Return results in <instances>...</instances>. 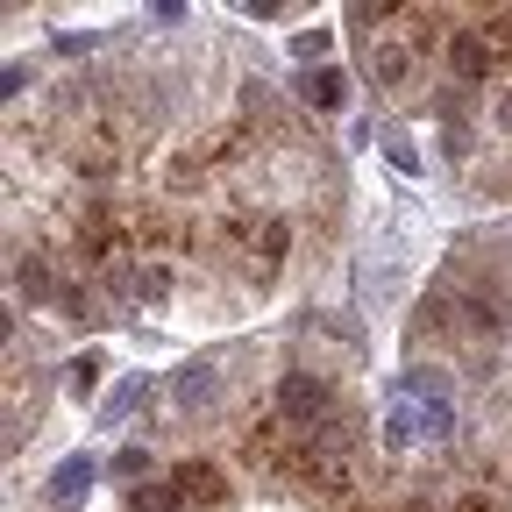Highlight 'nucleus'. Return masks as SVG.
<instances>
[{"instance_id":"nucleus-1","label":"nucleus","mask_w":512,"mask_h":512,"mask_svg":"<svg viewBox=\"0 0 512 512\" xmlns=\"http://www.w3.org/2000/svg\"><path fill=\"white\" fill-rule=\"evenodd\" d=\"M278 420L313 434V427H328L335 420V384L320 377V370H285L278 377Z\"/></svg>"},{"instance_id":"nucleus-2","label":"nucleus","mask_w":512,"mask_h":512,"mask_svg":"<svg viewBox=\"0 0 512 512\" xmlns=\"http://www.w3.org/2000/svg\"><path fill=\"white\" fill-rule=\"evenodd\" d=\"M363 64H370V79H377L384 93H406L413 72H420V50H413L406 36H377V43L363 50Z\"/></svg>"},{"instance_id":"nucleus-3","label":"nucleus","mask_w":512,"mask_h":512,"mask_svg":"<svg viewBox=\"0 0 512 512\" xmlns=\"http://www.w3.org/2000/svg\"><path fill=\"white\" fill-rule=\"evenodd\" d=\"M448 72H456V86H484L498 72V50L484 29H448Z\"/></svg>"},{"instance_id":"nucleus-4","label":"nucleus","mask_w":512,"mask_h":512,"mask_svg":"<svg viewBox=\"0 0 512 512\" xmlns=\"http://www.w3.org/2000/svg\"><path fill=\"white\" fill-rule=\"evenodd\" d=\"M171 491L185 498V512H214V505H228V477H221L214 463H178V470H171Z\"/></svg>"},{"instance_id":"nucleus-5","label":"nucleus","mask_w":512,"mask_h":512,"mask_svg":"<svg viewBox=\"0 0 512 512\" xmlns=\"http://www.w3.org/2000/svg\"><path fill=\"white\" fill-rule=\"evenodd\" d=\"M285 249H292V221L264 214V228H256V278H278L285 271Z\"/></svg>"},{"instance_id":"nucleus-6","label":"nucleus","mask_w":512,"mask_h":512,"mask_svg":"<svg viewBox=\"0 0 512 512\" xmlns=\"http://www.w3.org/2000/svg\"><path fill=\"white\" fill-rule=\"evenodd\" d=\"M200 178H207V164H200V150H192V143L171 150V157L157 164V185L171 192V200H178V192H200Z\"/></svg>"},{"instance_id":"nucleus-7","label":"nucleus","mask_w":512,"mask_h":512,"mask_svg":"<svg viewBox=\"0 0 512 512\" xmlns=\"http://www.w3.org/2000/svg\"><path fill=\"white\" fill-rule=\"evenodd\" d=\"M221 392V377H214V363H192L185 377H178V406H207Z\"/></svg>"},{"instance_id":"nucleus-8","label":"nucleus","mask_w":512,"mask_h":512,"mask_svg":"<svg viewBox=\"0 0 512 512\" xmlns=\"http://www.w3.org/2000/svg\"><path fill=\"white\" fill-rule=\"evenodd\" d=\"M15 292L36 306V299H57V285H50V271H43V256H22L15 264Z\"/></svg>"},{"instance_id":"nucleus-9","label":"nucleus","mask_w":512,"mask_h":512,"mask_svg":"<svg viewBox=\"0 0 512 512\" xmlns=\"http://www.w3.org/2000/svg\"><path fill=\"white\" fill-rule=\"evenodd\" d=\"M128 512H185V498L171 484H136L128 491Z\"/></svg>"},{"instance_id":"nucleus-10","label":"nucleus","mask_w":512,"mask_h":512,"mask_svg":"<svg viewBox=\"0 0 512 512\" xmlns=\"http://www.w3.org/2000/svg\"><path fill=\"white\" fill-rule=\"evenodd\" d=\"M86 484H93V463H64L57 484H50V498H57V505H72V498H86Z\"/></svg>"},{"instance_id":"nucleus-11","label":"nucleus","mask_w":512,"mask_h":512,"mask_svg":"<svg viewBox=\"0 0 512 512\" xmlns=\"http://www.w3.org/2000/svg\"><path fill=\"white\" fill-rule=\"evenodd\" d=\"M306 100H313V107H342V100H349V79H342V72H313V79H306Z\"/></svg>"},{"instance_id":"nucleus-12","label":"nucleus","mask_w":512,"mask_h":512,"mask_svg":"<svg viewBox=\"0 0 512 512\" xmlns=\"http://www.w3.org/2000/svg\"><path fill=\"white\" fill-rule=\"evenodd\" d=\"M64 384H72V399H93V384H100V356H72V363H64Z\"/></svg>"},{"instance_id":"nucleus-13","label":"nucleus","mask_w":512,"mask_h":512,"mask_svg":"<svg viewBox=\"0 0 512 512\" xmlns=\"http://www.w3.org/2000/svg\"><path fill=\"white\" fill-rule=\"evenodd\" d=\"M57 313H64V320H86V313H93L86 285H57Z\"/></svg>"},{"instance_id":"nucleus-14","label":"nucleus","mask_w":512,"mask_h":512,"mask_svg":"<svg viewBox=\"0 0 512 512\" xmlns=\"http://www.w3.org/2000/svg\"><path fill=\"white\" fill-rule=\"evenodd\" d=\"M491 121H498V136H512V86L491 100Z\"/></svg>"}]
</instances>
